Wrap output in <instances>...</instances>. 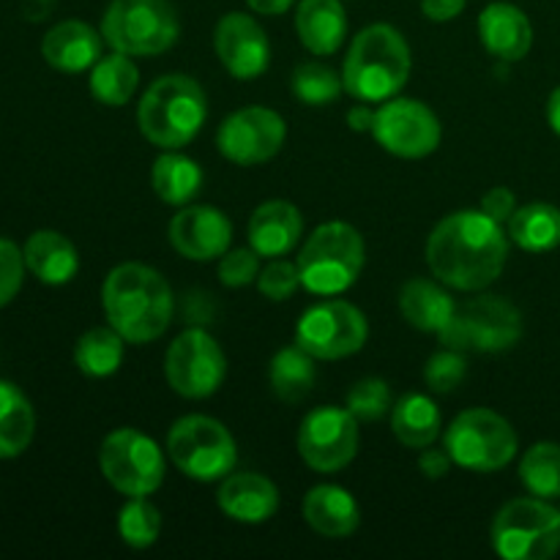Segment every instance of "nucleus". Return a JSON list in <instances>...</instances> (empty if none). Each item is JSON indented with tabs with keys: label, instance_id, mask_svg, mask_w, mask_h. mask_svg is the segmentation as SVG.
Returning a JSON list of instances; mask_svg holds the SVG:
<instances>
[{
	"label": "nucleus",
	"instance_id": "nucleus-34",
	"mask_svg": "<svg viewBox=\"0 0 560 560\" xmlns=\"http://www.w3.org/2000/svg\"><path fill=\"white\" fill-rule=\"evenodd\" d=\"M520 481L525 490L545 501L560 498V446L558 443H536L523 454L520 463Z\"/></svg>",
	"mask_w": 560,
	"mask_h": 560
},
{
	"label": "nucleus",
	"instance_id": "nucleus-10",
	"mask_svg": "<svg viewBox=\"0 0 560 560\" xmlns=\"http://www.w3.org/2000/svg\"><path fill=\"white\" fill-rule=\"evenodd\" d=\"M443 348L503 353L523 339V315L501 295H479L457 306L452 323L441 334Z\"/></svg>",
	"mask_w": 560,
	"mask_h": 560
},
{
	"label": "nucleus",
	"instance_id": "nucleus-39",
	"mask_svg": "<svg viewBox=\"0 0 560 560\" xmlns=\"http://www.w3.org/2000/svg\"><path fill=\"white\" fill-rule=\"evenodd\" d=\"M257 288L266 295L268 301H288L299 293L301 288V273L299 266L284 257H273L266 268L257 273Z\"/></svg>",
	"mask_w": 560,
	"mask_h": 560
},
{
	"label": "nucleus",
	"instance_id": "nucleus-31",
	"mask_svg": "<svg viewBox=\"0 0 560 560\" xmlns=\"http://www.w3.org/2000/svg\"><path fill=\"white\" fill-rule=\"evenodd\" d=\"M315 355H310L299 345L279 350L271 359V370H268V383H271V392L277 394V399L288 405L301 402L315 386Z\"/></svg>",
	"mask_w": 560,
	"mask_h": 560
},
{
	"label": "nucleus",
	"instance_id": "nucleus-36",
	"mask_svg": "<svg viewBox=\"0 0 560 560\" xmlns=\"http://www.w3.org/2000/svg\"><path fill=\"white\" fill-rule=\"evenodd\" d=\"M293 93L301 104L310 107H326L334 104L345 91V82L331 66L326 63H301L293 71Z\"/></svg>",
	"mask_w": 560,
	"mask_h": 560
},
{
	"label": "nucleus",
	"instance_id": "nucleus-11",
	"mask_svg": "<svg viewBox=\"0 0 560 560\" xmlns=\"http://www.w3.org/2000/svg\"><path fill=\"white\" fill-rule=\"evenodd\" d=\"M98 468L109 487L120 495L148 498L162 487L167 463L159 443L151 441L145 432L135 427H120L102 441Z\"/></svg>",
	"mask_w": 560,
	"mask_h": 560
},
{
	"label": "nucleus",
	"instance_id": "nucleus-28",
	"mask_svg": "<svg viewBox=\"0 0 560 560\" xmlns=\"http://www.w3.org/2000/svg\"><path fill=\"white\" fill-rule=\"evenodd\" d=\"M392 430L408 448H427L441 435V410L427 394H405L392 408Z\"/></svg>",
	"mask_w": 560,
	"mask_h": 560
},
{
	"label": "nucleus",
	"instance_id": "nucleus-26",
	"mask_svg": "<svg viewBox=\"0 0 560 560\" xmlns=\"http://www.w3.org/2000/svg\"><path fill=\"white\" fill-rule=\"evenodd\" d=\"M399 312L413 328L427 334H441L452 323L457 304L438 284V279H410L399 290Z\"/></svg>",
	"mask_w": 560,
	"mask_h": 560
},
{
	"label": "nucleus",
	"instance_id": "nucleus-20",
	"mask_svg": "<svg viewBox=\"0 0 560 560\" xmlns=\"http://www.w3.org/2000/svg\"><path fill=\"white\" fill-rule=\"evenodd\" d=\"M479 36L487 52L506 63H517L534 47V25L528 14L512 3H492L479 16Z\"/></svg>",
	"mask_w": 560,
	"mask_h": 560
},
{
	"label": "nucleus",
	"instance_id": "nucleus-12",
	"mask_svg": "<svg viewBox=\"0 0 560 560\" xmlns=\"http://www.w3.org/2000/svg\"><path fill=\"white\" fill-rule=\"evenodd\" d=\"M370 323L359 306L348 301H323L310 306L295 326V345L317 361H339L355 355L366 345Z\"/></svg>",
	"mask_w": 560,
	"mask_h": 560
},
{
	"label": "nucleus",
	"instance_id": "nucleus-6",
	"mask_svg": "<svg viewBox=\"0 0 560 560\" xmlns=\"http://www.w3.org/2000/svg\"><path fill=\"white\" fill-rule=\"evenodd\" d=\"M178 31V14L167 0H113L102 16L104 42L131 58L167 52Z\"/></svg>",
	"mask_w": 560,
	"mask_h": 560
},
{
	"label": "nucleus",
	"instance_id": "nucleus-13",
	"mask_svg": "<svg viewBox=\"0 0 560 560\" xmlns=\"http://www.w3.org/2000/svg\"><path fill=\"white\" fill-rule=\"evenodd\" d=\"M228 359L217 339L202 328H189L173 339L164 355V377L184 399H206L222 388Z\"/></svg>",
	"mask_w": 560,
	"mask_h": 560
},
{
	"label": "nucleus",
	"instance_id": "nucleus-5",
	"mask_svg": "<svg viewBox=\"0 0 560 560\" xmlns=\"http://www.w3.org/2000/svg\"><path fill=\"white\" fill-rule=\"evenodd\" d=\"M364 260V238L359 230L348 222H326L304 241L295 266L310 293L339 295L353 288Z\"/></svg>",
	"mask_w": 560,
	"mask_h": 560
},
{
	"label": "nucleus",
	"instance_id": "nucleus-35",
	"mask_svg": "<svg viewBox=\"0 0 560 560\" xmlns=\"http://www.w3.org/2000/svg\"><path fill=\"white\" fill-rule=\"evenodd\" d=\"M118 534L124 545L148 550L162 534V514L148 498H129L118 514Z\"/></svg>",
	"mask_w": 560,
	"mask_h": 560
},
{
	"label": "nucleus",
	"instance_id": "nucleus-7",
	"mask_svg": "<svg viewBox=\"0 0 560 560\" xmlns=\"http://www.w3.org/2000/svg\"><path fill=\"white\" fill-rule=\"evenodd\" d=\"M492 550L503 560H547L560 550V509L545 498H514L492 520Z\"/></svg>",
	"mask_w": 560,
	"mask_h": 560
},
{
	"label": "nucleus",
	"instance_id": "nucleus-1",
	"mask_svg": "<svg viewBox=\"0 0 560 560\" xmlns=\"http://www.w3.org/2000/svg\"><path fill=\"white\" fill-rule=\"evenodd\" d=\"M509 260V233L485 211H457L427 238V266L441 284L476 293L495 282Z\"/></svg>",
	"mask_w": 560,
	"mask_h": 560
},
{
	"label": "nucleus",
	"instance_id": "nucleus-18",
	"mask_svg": "<svg viewBox=\"0 0 560 560\" xmlns=\"http://www.w3.org/2000/svg\"><path fill=\"white\" fill-rule=\"evenodd\" d=\"M170 244L180 257L208 262L233 244V224L213 206H184L170 222Z\"/></svg>",
	"mask_w": 560,
	"mask_h": 560
},
{
	"label": "nucleus",
	"instance_id": "nucleus-33",
	"mask_svg": "<svg viewBox=\"0 0 560 560\" xmlns=\"http://www.w3.org/2000/svg\"><path fill=\"white\" fill-rule=\"evenodd\" d=\"M124 350L126 339L113 326L91 328L77 339L74 364L88 377H109L124 364Z\"/></svg>",
	"mask_w": 560,
	"mask_h": 560
},
{
	"label": "nucleus",
	"instance_id": "nucleus-42",
	"mask_svg": "<svg viewBox=\"0 0 560 560\" xmlns=\"http://www.w3.org/2000/svg\"><path fill=\"white\" fill-rule=\"evenodd\" d=\"M481 211L490 219H495V222L509 224V219L517 211V197H514V191L506 189V186H495V189H490L481 197Z\"/></svg>",
	"mask_w": 560,
	"mask_h": 560
},
{
	"label": "nucleus",
	"instance_id": "nucleus-21",
	"mask_svg": "<svg viewBox=\"0 0 560 560\" xmlns=\"http://www.w3.org/2000/svg\"><path fill=\"white\" fill-rule=\"evenodd\" d=\"M219 509L230 520L244 525H260L277 514L279 490L260 474H230L219 487Z\"/></svg>",
	"mask_w": 560,
	"mask_h": 560
},
{
	"label": "nucleus",
	"instance_id": "nucleus-30",
	"mask_svg": "<svg viewBox=\"0 0 560 560\" xmlns=\"http://www.w3.org/2000/svg\"><path fill=\"white\" fill-rule=\"evenodd\" d=\"M151 186L167 206H189L202 186V170L195 159L167 151L153 162Z\"/></svg>",
	"mask_w": 560,
	"mask_h": 560
},
{
	"label": "nucleus",
	"instance_id": "nucleus-40",
	"mask_svg": "<svg viewBox=\"0 0 560 560\" xmlns=\"http://www.w3.org/2000/svg\"><path fill=\"white\" fill-rule=\"evenodd\" d=\"M260 273V255L255 249H228L219 260V279L228 288H246L257 282Z\"/></svg>",
	"mask_w": 560,
	"mask_h": 560
},
{
	"label": "nucleus",
	"instance_id": "nucleus-38",
	"mask_svg": "<svg viewBox=\"0 0 560 560\" xmlns=\"http://www.w3.org/2000/svg\"><path fill=\"white\" fill-rule=\"evenodd\" d=\"M465 375H468V359L463 350H438L424 366V383L435 394H452L465 381Z\"/></svg>",
	"mask_w": 560,
	"mask_h": 560
},
{
	"label": "nucleus",
	"instance_id": "nucleus-17",
	"mask_svg": "<svg viewBox=\"0 0 560 560\" xmlns=\"http://www.w3.org/2000/svg\"><path fill=\"white\" fill-rule=\"evenodd\" d=\"M213 49L230 77L235 80H255L266 74L271 63V44L260 22L241 11H230L219 20L213 31Z\"/></svg>",
	"mask_w": 560,
	"mask_h": 560
},
{
	"label": "nucleus",
	"instance_id": "nucleus-37",
	"mask_svg": "<svg viewBox=\"0 0 560 560\" xmlns=\"http://www.w3.org/2000/svg\"><path fill=\"white\" fill-rule=\"evenodd\" d=\"M345 408L359 421H377L392 410V388L381 377H364L348 392Z\"/></svg>",
	"mask_w": 560,
	"mask_h": 560
},
{
	"label": "nucleus",
	"instance_id": "nucleus-27",
	"mask_svg": "<svg viewBox=\"0 0 560 560\" xmlns=\"http://www.w3.org/2000/svg\"><path fill=\"white\" fill-rule=\"evenodd\" d=\"M36 413L20 386L0 381V459H14L31 446Z\"/></svg>",
	"mask_w": 560,
	"mask_h": 560
},
{
	"label": "nucleus",
	"instance_id": "nucleus-45",
	"mask_svg": "<svg viewBox=\"0 0 560 560\" xmlns=\"http://www.w3.org/2000/svg\"><path fill=\"white\" fill-rule=\"evenodd\" d=\"M348 124L350 129L355 131H372V124H375V109H372L366 102L355 104V107H350L348 113Z\"/></svg>",
	"mask_w": 560,
	"mask_h": 560
},
{
	"label": "nucleus",
	"instance_id": "nucleus-4",
	"mask_svg": "<svg viewBox=\"0 0 560 560\" xmlns=\"http://www.w3.org/2000/svg\"><path fill=\"white\" fill-rule=\"evenodd\" d=\"M208 98L200 82L186 74H164L142 93L137 124L142 137L162 151H178L200 135Z\"/></svg>",
	"mask_w": 560,
	"mask_h": 560
},
{
	"label": "nucleus",
	"instance_id": "nucleus-8",
	"mask_svg": "<svg viewBox=\"0 0 560 560\" xmlns=\"http://www.w3.org/2000/svg\"><path fill=\"white\" fill-rule=\"evenodd\" d=\"M167 457L195 481H217L235 470L238 446L222 421L211 416H184L167 432Z\"/></svg>",
	"mask_w": 560,
	"mask_h": 560
},
{
	"label": "nucleus",
	"instance_id": "nucleus-22",
	"mask_svg": "<svg viewBox=\"0 0 560 560\" xmlns=\"http://www.w3.org/2000/svg\"><path fill=\"white\" fill-rule=\"evenodd\" d=\"M104 36L102 31H93L91 25L80 20H66L47 31L42 42V55L52 69L66 71V74H80V71L93 69L102 58Z\"/></svg>",
	"mask_w": 560,
	"mask_h": 560
},
{
	"label": "nucleus",
	"instance_id": "nucleus-32",
	"mask_svg": "<svg viewBox=\"0 0 560 560\" xmlns=\"http://www.w3.org/2000/svg\"><path fill=\"white\" fill-rule=\"evenodd\" d=\"M140 85V71L131 63V55L113 52L107 58H98L91 71V93L98 104L107 107H124L135 96Z\"/></svg>",
	"mask_w": 560,
	"mask_h": 560
},
{
	"label": "nucleus",
	"instance_id": "nucleus-16",
	"mask_svg": "<svg viewBox=\"0 0 560 560\" xmlns=\"http://www.w3.org/2000/svg\"><path fill=\"white\" fill-rule=\"evenodd\" d=\"M288 140V126L268 107H244L228 115L217 131V145L228 162L241 167L271 162Z\"/></svg>",
	"mask_w": 560,
	"mask_h": 560
},
{
	"label": "nucleus",
	"instance_id": "nucleus-23",
	"mask_svg": "<svg viewBox=\"0 0 560 560\" xmlns=\"http://www.w3.org/2000/svg\"><path fill=\"white\" fill-rule=\"evenodd\" d=\"M306 525L326 539H348L361 523V509L348 490L337 485H320L310 490L301 503Z\"/></svg>",
	"mask_w": 560,
	"mask_h": 560
},
{
	"label": "nucleus",
	"instance_id": "nucleus-47",
	"mask_svg": "<svg viewBox=\"0 0 560 560\" xmlns=\"http://www.w3.org/2000/svg\"><path fill=\"white\" fill-rule=\"evenodd\" d=\"M547 120H550L552 131L560 137V85L550 93V102H547Z\"/></svg>",
	"mask_w": 560,
	"mask_h": 560
},
{
	"label": "nucleus",
	"instance_id": "nucleus-46",
	"mask_svg": "<svg viewBox=\"0 0 560 560\" xmlns=\"http://www.w3.org/2000/svg\"><path fill=\"white\" fill-rule=\"evenodd\" d=\"M246 3H249L252 11H257V14L277 16V14H284L295 0H246Z\"/></svg>",
	"mask_w": 560,
	"mask_h": 560
},
{
	"label": "nucleus",
	"instance_id": "nucleus-3",
	"mask_svg": "<svg viewBox=\"0 0 560 560\" xmlns=\"http://www.w3.org/2000/svg\"><path fill=\"white\" fill-rule=\"evenodd\" d=\"M413 58L397 27L386 22L364 27L353 38L342 66L345 91L366 104H383L408 85Z\"/></svg>",
	"mask_w": 560,
	"mask_h": 560
},
{
	"label": "nucleus",
	"instance_id": "nucleus-25",
	"mask_svg": "<svg viewBox=\"0 0 560 560\" xmlns=\"http://www.w3.org/2000/svg\"><path fill=\"white\" fill-rule=\"evenodd\" d=\"M22 255H25L27 271L44 284H66L80 271V255L74 244L55 230H36L25 241Z\"/></svg>",
	"mask_w": 560,
	"mask_h": 560
},
{
	"label": "nucleus",
	"instance_id": "nucleus-2",
	"mask_svg": "<svg viewBox=\"0 0 560 560\" xmlns=\"http://www.w3.org/2000/svg\"><path fill=\"white\" fill-rule=\"evenodd\" d=\"M107 323L129 345H148L162 337L173 320V290L167 279L142 262L113 268L102 284Z\"/></svg>",
	"mask_w": 560,
	"mask_h": 560
},
{
	"label": "nucleus",
	"instance_id": "nucleus-15",
	"mask_svg": "<svg viewBox=\"0 0 560 560\" xmlns=\"http://www.w3.org/2000/svg\"><path fill=\"white\" fill-rule=\"evenodd\" d=\"M372 137L399 159H424L441 145V120L419 98H388L375 109Z\"/></svg>",
	"mask_w": 560,
	"mask_h": 560
},
{
	"label": "nucleus",
	"instance_id": "nucleus-24",
	"mask_svg": "<svg viewBox=\"0 0 560 560\" xmlns=\"http://www.w3.org/2000/svg\"><path fill=\"white\" fill-rule=\"evenodd\" d=\"M299 42L317 58L337 52L348 36V14L342 0H301L295 9Z\"/></svg>",
	"mask_w": 560,
	"mask_h": 560
},
{
	"label": "nucleus",
	"instance_id": "nucleus-43",
	"mask_svg": "<svg viewBox=\"0 0 560 560\" xmlns=\"http://www.w3.org/2000/svg\"><path fill=\"white\" fill-rule=\"evenodd\" d=\"M452 465H454V459L446 448H432V446L421 448L419 470L427 476V479H432V481L443 479V476L452 470Z\"/></svg>",
	"mask_w": 560,
	"mask_h": 560
},
{
	"label": "nucleus",
	"instance_id": "nucleus-14",
	"mask_svg": "<svg viewBox=\"0 0 560 560\" xmlns=\"http://www.w3.org/2000/svg\"><path fill=\"white\" fill-rule=\"evenodd\" d=\"M299 454L317 474L348 468L359 454V419L337 405L310 410L299 427Z\"/></svg>",
	"mask_w": 560,
	"mask_h": 560
},
{
	"label": "nucleus",
	"instance_id": "nucleus-41",
	"mask_svg": "<svg viewBox=\"0 0 560 560\" xmlns=\"http://www.w3.org/2000/svg\"><path fill=\"white\" fill-rule=\"evenodd\" d=\"M25 255L20 252V246L0 238V306L16 299L22 279H25Z\"/></svg>",
	"mask_w": 560,
	"mask_h": 560
},
{
	"label": "nucleus",
	"instance_id": "nucleus-9",
	"mask_svg": "<svg viewBox=\"0 0 560 560\" xmlns=\"http://www.w3.org/2000/svg\"><path fill=\"white\" fill-rule=\"evenodd\" d=\"M443 448L454 465L474 474H492L506 468L517 454V432L490 408H470L448 424Z\"/></svg>",
	"mask_w": 560,
	"mask_h": 560
},
{
	"label": "nucleus",
	"instance_id": "nucleus-19",
	"mask_svg": "<svg viewBox=\"0 0 560 560\" xmlns=\"http://www.w3.org/2000/svg\"><path fill=\"white\" fill-rule=\"evenodd\" d=\"M304 238V217L288 200H268L249 219V246L260 257H284Z\"/></svg>",
	"mask_w": 560,
	"mask_h": 560
},
{
	"label": "nucleus",
	"instance_id": "nucleus-29",
	"mask_svg": "<svg viewBox=\"0 0 560 560\" xmlns=\"http://www.w3.org/2000/svg\"><path fill=\"white\" fill-rule=\"evenodd\" d=\"M509 238L530 255L558 249L560 208L550 206V202H530V206L517 208L514 217L509 219Z\"/></svg>",
	"mask_w": 560,
	"mask_h": 560
},
{
	"label": "nucleus",
	"instance_id": "nucleus-44",
	"mask_svg": "<svg viewBox=\"0 0 560 560\" xmlns=\"http://www.w3.org/2000/svg\"><path fill=\"white\" fill-rule=\"evenodd\" d=\"M421 11L432 22L457 20L465 11V0H421Z\"/></svg>",
	"mask_w": 560,
	"mask_h": 560
}]
</instances>
